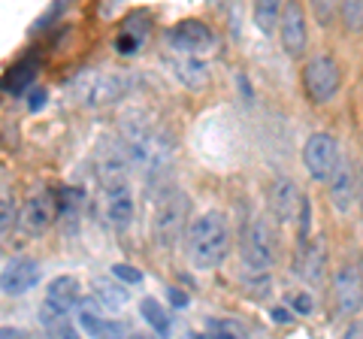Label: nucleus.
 Returning <instances> with one entry per match:
<instances>
[{
	"label": "nucleus",
	"instance_id": "obj_1",
	"mask_svg": "<svg viewBox=\"0 0 363 339\" xmlns=\"http://www.w3.org/2000/svg\"><path fill=\"white\" fill-rule=\"evenodd\" d=\"M185 252L197 269H215L224 264L227 252H230V221L224 212L209 209L191 221L185 233Z\"/></svg>",
	"mask_w": 363,
	"mask_h": 339
},
{
	"label": "nucleus",
	"instance_id": "obj_2",
	"mask_svg": "<svg viewBox=\"0 0 363 339\" xmlns=\"http://www.w3.org/2000/svg\"><path fill=\"white\" fill-rule=\"evenodd\" d=\"M188 212H191V200L182 188H167L157 194L152 209V240L157 248L179 245L182 233H188L191 228Z\"/></svg>",
	"mask_w": 363,
	"mask_h": 339
},
{
	"label": "nucleus",
	"instance_id": "obj_3",
	"mask_svg": "<svg viewBox=\"0 0 363 339\" xmlns=\"http://www.w3.org/2000/svg\"><path fill=\"white\" fill-rule=\"evenodd\" d=\"M124 152H128L130 164L145 170V176H155L169 161V149L161 130H155L152 124H128L124 128Z\"/></svg>",
	"mask_w": 363,
	"mask_h": 339
},
{
	"label": "nucleus",
	"instance_id": "obj_4",
	"mask_svg": "<svg viewBox=\"0 0 363 339\" xmlns=\"http://www.w3.org/2000/svg\"><path fill=\"white\" fill-rule=\"evenodd\" d=\"M342 88V70L333 55H315L303 67V91L315 106H324Z\"/></svg>",
	"mask_w": 363,
	"mask_h": 339
},
{
	"label": "nucleus",
	"instance_id": "obj_5",
	"mask_svg": "<svg viewBox=\"0 0 363 339\" xmlns=\"http://www.w3.org/2000/svg\"><path fill=\"white\" fill-rule=\"evenodd\" d=\"M128 73H82L73 82V97L82 106H106L128 94Z\"/></svg>",
	"mask_w": 363,
	"mask_h": 339
},
{
	"label": "nucleus",
	"instance_id": "obj_6",
	"mask_svg": "<svg viewBox=\"0 0 363 339\" xmlns=\"http://www.w3.org/2000/svg\"><path fill=\"white\" fill-rule=\"evenodd\" d=\"M240 257H242L245 273L267 276V269L272 267V261H276V252H272V233L264 224V218H248L242 224Z\"/></svg>",
	"mask_w": 363,
	"mask_h": 339
},
{
	"label": "nucleus",
	"instance_id": "obj_7",
	"mask_svg": "<svg viewBox=\"0 0 363 339\" xmlns=\"http://www.w3.org/2000/svg\"><path fill=\"white\" fill-rule=\"evenodd\" d=\"M303 167L309 170V176L315 182H327L330 185V179L339 173V167H342V152H339V140L333 133H324L318 130L312 133L309 140L303 145Z\"/></svg>",
	"mask_w": 363,
	"mask_h": 339
},
{
	"label": "nucleus",
	"instance_id": "obj_8",
	"mask_svg": "<svg viewBox=\"0 0 363 339\" xmlns=\"http://www.w3.org/2000/svg\"><path fill=\"white\" fill-rule=\"evenodd\" d=\"M169 52L185 55V58H203L215 46V30L200 18H182L164 33Z\"/></svg>",
	"mask_w": 363,
	"mask_h": 339
},
{
	"label": "nucleus",
	"instance_id": "obj_9",
	"mask_svg": "<svg viewBox=\"0 0 363 339\" xmlns=\"http://www.w3.org/2000/svg\"><path fill=\"white\" fill-rule=\"evenodd\" d=\"M82 282L76 276H58L49 282L45 288V300L40 306V324H49V321H58V318H70V312L79 309L82 303Z\"/></svg>",
	"mask_w": 363,
	"mask_h": 339
},
{
	"label": "nucleus",
	"instance_id": "obj_10",
	"mask_svg": "<svg viewBox=\"0 0 363 339\" xmlns=\"http://www.w3.org/2000/svg\"><path fill=\"white\" fill-rule=\"evenodd\" d=\"M76 327L88 339H130L128 324H121L116 318H106L104 306L94 297H85L76 309Z\"/></svg>",
	"mask_w": 363,
	"mask_h": 339
},
{
	"label": "nucleus",
	"instance_id": "obj_11",
	"mask_svg": "<svg viewBox=\"0 0 363 339\" xmlns=\"http://www.w3.org/2000/svg\"><path fill=\"white\" fill-rule=\"evenodd\" d=\"M40 261L37 257H28V255H16L9 257L6 267H4V276H0V288H4L6 297H21L40 285Z\"/></svg>",
	"mask_w": 363,
	"mask_h": 339
},
{
	"label": "nucleus",
	"instance_id": "obj_12",
	"mask_svg": "<svg viewBox=\"0 0 363 339\" xmlns=\"http://www.w3.org/2000/svg\"><path fill=\"white\" fill-rule=\"evenodd\" d=\"M333 297L339 315H357L363 309V273L360 267L345 264L333 276Z\"/></svg>",
	"mask_w": 363,
	"mask_h": 339
},
{
	"label": "nucleus",
	"instance_id": "obj_13",
	"mask_svg": "<svg viewBox=\"0 0 363 339\" xmlns=\"http://www.w3.org/2000/svg\"><path fill=\"white\" fill-rule=\"evenodd\" d=\"M279 37H281V49H285L291 58H300L306 52V46H309V21H306V13L300 4H285Z\"/></svg>",
	"mask_w": 363,
	"mask_h": 339
},
{
	"label": "nucleus",
	"instance_id": "obj_14",
	"mask_svg": "<svg viewBox=\"0 0 363 339\" xmlns=\"http://www.w3.org/2000/svg\"><path fill=\"white\" fill-rule=\"evenodd\" d=\"M267 206H269V216L272 221L279 224H291L294 218L300 216V206H303V194L300 188L291 182V179H276L267 191Z\"/></svg>",
	"mask_w": 363,
	"mask_h": 339
},
{
	"label": "nucleus",
	"instance_id": "obj_15",
	"mask_svg": "<svg viewBox=\"0 0 363 339\" xmlns=\"http://www.w3.org/2000/svg\"><path fill=\"white\" fill-rule=\"evenodd\" d=\"M55 216H58V200H55L52 194H37L30 197L25 206H21V216H18V224L21 230H25L28 236H40L52 228Z\"/></svg>",
	"mask_w": 363,
	"mask_h": 339
},
{
	"label": "nucleus",
	"instance_id": "obj_16",
	"mask_svg": "<svg viewBox=\"0 0 363 339\" xmlns=\"http://www.w3.org/2000/svg\"><path fill=\"white\" fill-rule=\"evenodd\" d=\"M324 267H327V245L324 236H312L309 243L297 245V255H294V273L306 282H321L324 279Z\"/></svg>",
	"mask_w": 363,
	"mask_h": 339
},
{
	"label": "nucleus",
	"instance_id": "obj_17",
	"mask_svg": "<svg viewBox=\"0 0 363 339\" xmlns=\"http://www.w3.org/2000/svg\"><path fill=\"white\" fill-rule=\"evenodd\" d=\"M136 203H133V188L130 185H116L104 188V216L116 230H128L133 221Z\"/></svg>",
	"mask_w": 363,
	"mask_h": 339
},
{
	"label": "nucleus",
	"instance_id": "obj_18",
	"mask_svg": "<svg viewBox=\"0 0 363 339\" xmlns=\"http://www.w3.org/2000/svg\"><path fill=\"white\" fill-rule=\"evenodd\" d=\"M149 28H152V16L145 13V9L130 13L121 21V30L116 33V52L118 55H136L143 49L145 37H149Z\"/></svg>",
	"mask_w": 363,
	"mask_h": 339
},
{
	"label": "nucleus",
	"instance_id": "obj_19",
	"mask_svg": "<svg viewBox=\"0 0 363 339\" xmlns=\"http://www.w3.org/2000/svg\"><path fill=\"white\" fill-rule=\"evenodd\" d=\"M169 70L173 76L179 79L182 85H188L191 91H200V88L209 85V67L203 64L200 58H185V55H173V58H167Z\"/></svg>",
	"mask_w": 363,
	"mask_h": 339
},
{
	"label": "nucleus",
	"instance_id": "obj_20",
	"mask_svg": "<svg viewBox=\"0 0 363 339\" xmlns=\"http://www.w3.org/2000/svg\"><path fill=\"white\" fill-rule=\"evenodd\" d=\"M37 76H40V61L37 58H21V61H16L6 70V76H4V94L21 97L33 82H37Z\"/></svg>",
	"mask_w": 363,
	"mask_h": 339
},
{
	"label": "nucleus",
	"instance_id": "obj_21",
	"mask_svg": "<svg viewBox=\"0 0 363 339\" xmlns=\"http://www.w3.org/2000/svg\"><path fill=\"white\" fill-rule=\"evenodd\" d=\"M354 200H357V176L351 164H342L339 173L330 179V203L339 212H348L354 206Z\"/></svg>",
	"mask_w": 363,
	"mask_h": 339
},
{
	"label": "nucleus",
	"instance_id": "obj_22",
	"mask_svg": "<svg viewBox=\"0 0 363 339\" xmlns=\"http://www.w3.org/2000/svg\"><path fill=\"white\" fill-rule=\"evenodd\" d=\"M140 315H143L145 321H149V327H152V330L161 336V339L169 336L173 318H169V312L164 309V303L157 300V297H143V300H140Z\"/></svg>",
	"mask_w": 363,
	"mask_h": 339
},
{
	"label": "nucleus",
	"instance_id": "obj_23",
	"mask_svg": "<svg viewBox=\"0 0 363 339\" xmlns=\"http://www.w3.org/2000/svg\"><path fill=\"white\" fill-rule=\"evenodd\" d=\"M91 288H94V300H97L104 309H109V312L121 309L124 303L130 300L128 288L118 285V282H109V279H94V285H91Z\"/></svg>",
	"mask_w": 363,
	"mask_h": 339
},
{
	"label": "nucleus",
	"instance_id": "obj_24",
	"mask_svg": "<svg viewBox=\"0 0 363 339\" xmlns=\"http://www.w3.org/2000/svg\"><path fill=\"white\" fill-rule=\"evenodd\" d=\"M281 13H285V6H281L279 0H260V4H255V9H252V18L260 28V33H272L281 25Z\"/></svg>",
	"mask_w": 363,
	"mask_h": 339
},
{
	"label": "nucleus",
	"instance_id": "obj_25",
	"mask_svg": "<svg viewBox=\"0 0 363 339\" xmlns=\"http://www.w3.org/2000/svg\"><path fill=\"white\" fill-rule=\"evenodd\" d=\"M58 216L61 218H76L79 216V209H82V203H85V191L82 188H70V185H64L61 191H58Z\"/></svg>",
	"mask_w": 363,
	"mask_h": 339
},
{
	"label": "nucleus",
	"instance_id": "obj_26",
	"mask_svg": "<svg viewBox=\"0 0 363 339\" xmlns=\"http://www.w3.org/2000/svg\"><path fill=\"white\" fill-rule=\"evenodd\" d=\"M203 330L209 333V339H248L245 327L233 318H209Z\"/></svg>",
	"mask_w": 363,
	"mask_h": 339
},
{
	"label": "nucleus",
	"instance_id": "obj_27",
	"mask_svg": "<svg viewBox=\"0 0 363 339\" xmlns=\"http://www.w3.org/2000/svg\"><path fill=\"white\" fill-rule=\"evenodd\" d=\"M339 18L348 33H360L363 30V0H345L339 4Z\"/></svg>",
	"mask_w": 363,
	"mask_h": 339
},
{
	"label": "nucleus",
	"instance_id": "obj_28",
	"mask_svg": "<svg viewBox=\"0 0 363 339\" xmlns=\"http://www.w3.org/2000/svg\"><path fill=\"white\" fill-rule=\"evenodd\" d=\"M43 330H45V336H49V339H82V336H79V327L70 318L49 321V324H43Z\"/></svg>",
	"mask_w": 363,
	"mask_h": 339
},
{
	"label": "nucleus",
	"instance_id": "obj_29",
	"mask_svg": "<svg viewBox=\"0 0 363 339\" xmlns=\"http://www.w3.org/2000/svg\"><path fill=\"white\" fill-rule=\"evenodd\" d=\"M109 269H112V276H116V279L130 282V285H140V282H143V269H136L130 264H112Z\"/></svg>",
	"mask_w": 363,
	"mask_h": 339
},
{
	"label": "nucleus",
	"instance_id": "obj_30",
	"mask_svg": "<svg viewBox=\"0 0 363 339\" xmlns=\"http://www.w3.org/2000/svg\"><path fill=\"white\" fill-rule=\"evenodd\" d=\"M291 306L297 309L300 315H309L315 309V300H312V294H294L291 297Z\"/></svg>",
	"mask_w": 363,
	"mask_h": 339
},
{
	"label": "nucleus",
	"instance_id": "obj_31",
	"mask_svg": "<svg viewBox=\"0 0 363 339\" xmlns=\"http://www.w3.org/2000/svg\"><path fill=\"white\" fill-rule=\"evenodd\" d=\"M45 100H49V91H45V88H33L30 97H28V109L30 112H40L45 106Z\"/></svg>",
	"mask_w": 363,
	"mask_h": 339
},
{
	"label": "nucleus",
	"instance_id": "obj_32",
	"mask_svg": "<svg viewBox=\"0 0 363 339\" xmlns=\"http://www.w3.org/2000/svg\"><path fill=\"white\" fill-rule=\"evenodd\" d=\"M269 318H272V324H291L294 321V315L285 309V306H276L269 312Z\"/></svg>",
	"mask_w": 363,
	"mask_h": 339
},
{
	"label": "nucleus",
	"instance_id": "obj_33",
	"mask_svg": "<svg viewBox=\"0 0 363 339\" xmlns=\"http://www.w3.org/2000/svg\"><path fill=\"white\" fill-rule=\"evenodd\" d=\"M167 294H169V303H173V306H188V294L182 288H167Z\"/></svg>",
	"mask_w": 363,
	"mask_h": 339
},
{
	"label": "nucleus",
	"instance_id": "obj_34",
	"mask_svg": "<svg viewBox=\"0 0 363 339\" xmlns=\"http://www.w3.org/2000/svg\"><path fill=\"white\" fill-rule=\"evenodd\" d=\"M0 218H4V221H0V230H9V224H13V212H9V197H4V206H0Z\"/></svg>",
	"mask_w": 363,
	"mask_h": 339
},
{
	"label": "nucleus",
	"instance_id": "obj_35",
	"mask_svg": "<svg viewBox=\"0 0 363 339\" xmlns=\"http://www.w3.org/2000/svg\"><path fill=\"white\" fill-rule=\"evenodd\" d=\"M0 339H28V333L18 330V327H4V330H0Z\"/></svg>",
	"mask_w": 363,
	"mask_h": 339
},
{
	"label": "nucleus",
	"instance_id": "obj_36",
	"mask_svg": "<svg viewBox=\"0 0 363 339\" xmlns=\"http://www.w3.org/2000/svg\"><path fill=\"white\" fill-rule=\"evenodd\" d=\"M182 339H209V333L206 330H197V333H185Z\"/></svg>",
	"mask_w": 363,
	"mask_h": 339
},
{
	"label": "nucleus",
	"instance_id": "obj_37",
	"mask_svg": "<svg viewBox=\"0 0 363 339\" xmlns=\"http://www.w3.org/2000/svg\"><path fill=\"white\" fill-rule=\"evenodd\" d=\"M130 339H152V336H145V333H130Z\"/></svg>",
	"mask_w": 363,
	"mask_h": 339
}]
</instances>
